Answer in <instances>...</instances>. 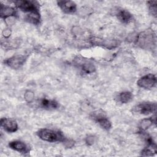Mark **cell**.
I'll return each instance as SVG.
<instances>
[{
	"instance_id": "2e32d148",
	"label": "cell",
	"mask_w": 157,
	"mask_h": 157,
	"mask_svg": "<svg viewBox=\"0 0 157 157\" xmlns=\"http://www.w3.org/2000/svg\"><path fill=\"white\" fill-rule=\"evenodd\" d=\"M82 70L87 73V74H90L91 72H93L95 70V67L94 66L93 64H91V63H85L82 65Z\"/></svg>"
},
{
	"instance_id": "9a60e30c",
	"label": "cell",
	"mask_w": 157,
	"mask_h": 157,
	"mask_svg": "<svg viewBox=\"0 0 157 157\" xmlns=\"http://www.w3.org/2000/svg\"><path fill=\"white\" fill-rule=\"evenodd\" d=\"M26 20L33 24L37 25L40 21V13L39 11H35L26 14Z\"/></svg>"
},
{
	"instance_id": "e0dca14e",
	"label": "cell",
	"mask_w": 157,
	"mask_h": 157,
	"mask_svg": "<svg viewBox=\"0 0 157 157\" xmlns=\"http://www.w3.org/2000/svg\"><path fill=\"white\" fill-rule=\"evenodd\" d=\"M153 123V120L152 118H148V119H144L143 120L140 124V128L144 131L148 129L150 126L152 125Z\"/></svg>"
},
{
	"instance_id": "5b68a950",
	"label": "cell",
	"mask_w": 157,
	"mask_h": 157,
	"mask_svg": "<svg viewBox=\"0 0 157 157\" xmlns=\"http://www.w3.org/2000/svg\"><path fill=\"white\" fill-rule=\"evenodd\" d=\"M156 83V77L152 74H148L140 77L137 82V85L144 89H151Z\"/></svg>"
},
{
	"instance_id": "277c9868",
	"label": "cell",
	"mask_w": 157,
	"mask_h": 157,
	"mask_svg": "<svg viewBox=\"0 0 157 157\" xmlns=\"http://www.w3.org/2000/svg\"><path fill=\"white\" fill-rule=\"evenodd\" d=\"M156 109V103L142 102L134 106L133 108V111L137 113L147 115L155 112Z\"/></svg>"
},
{
	"instance_id": "7a4b0ae2",
	"label": "cell",
	"mask_w": 157,
	"mask_h": 157,
	"mask_svg": "<svg viewBox=\"0 0 157 157\" xmlns=\"http://www.w3.org/2000/svg\"><path fill=\"white\" fill-rule=\"evenodd\" d=\"M14 4L21 11L27 13L35 11H39L38 3L34 1L20 0L14 1Z\"/></svg>"
},
{
	"instance_id": "9c48e42d",
	"label": "cell",
	"mask_w": 157,
	"mask_h": 157,
	"mask_svg": "<svg viewBox=\"0 0 157 157\" xmlns=\"http://www.w3.org/2000/svg\"><path fill=\"white\" fill-rule=\"evenodd\" d=\"M9 147L11 149L21 153H26L29 151L27 145L21 140H13L10 142Z\"/></svg>"
},
{
	"instance_id": "3957f363",
	"label": "cell",
	"mask_w": 157,
	"mask_h": 157,
	"mask_svg": "<svg viewBox=\"0 0 157 157\" xmlns=\"http://www.w3.org/2000/svg\"><path fill=\"white\" fill-rule=\"evenodd\" d=\"M91 118L95 121H96L102 128L107 130L110 129L112 126L111 122L105 116L103 111L99 110L93 112L91 114Z\"/></svg>"
},
{
	"instance_id": "5bb4252c",
	"label": "cell",
	"mask_w": 157,
	"mask_h": 157,
	"mask_svg": "<svg viewBox=\"0 0 157 157\" xmlns=\"http://www.w3.org/2000/svg\"><path fill=\"white\" fill-rule=\"evenodd\" d=\"M117 99L120 103L126 104L132 99V94L129 91H123L118 94Z\"/></svg>"
},
{
	"instance_id": "30bf717a",
	"label": "cell",
	"mask_w": 157,
	"mask_h": 157,
	"mask_svg": "<svg viewBox=\"0 0 157 157\" xmlns=\"http://www.w3.org/2000/svg\"><path fill=\"white\" fill-rule=\"evenodd\" d=\"M117 18L123 23L128 24L133 20L132 15L126 10L120 9L117 12Z\"/></svg>"
},
{
	"instance_id": "ffe728a7",
	"label": "cell",
	"mask_w": 157,
	"mask_h": 157,
	"mask_svg": "<svg viewBox=\"0 0 157 157\" xmlns=\"http://www.w3.org/2000/svg\"><path fill=\"white\" fill-rule=\"evenodd\" d=\"M2 34L5 37H7L10 35V30L9 29H6L3 31Z\"/></svg>"
},
{
	"instance_id": "ac0fdd59",
	"label": "cell",
	"mask_w": 157,
	"mask_h": 157,
	"mask_svg": "<svg viewBox=\"0 0 157 157\" xmlns=\"http://www.w3.org/2000/svg\"><path fill=\"white\" fill-rule=\"evenodd\" d=\"M148 6H149V10L151 12L152 15L156 17L157 2L156 1H148Z\"/></svg>"
},
{
	"instance_id": "52a82bcc",
	"label": "cell",
	"mask_w": 157,
	"mask_h": 157,
	"mask_svg": "<svg viewBox=\"0 0 157 157\" xmlns=\"http://www.w3.org/2000/svg\"><path fill=\"white\" fill-rule=\"evenodd\" d=\"M1 126L7 132H15L18 130V124L14 119L2 118L1 120Z\"/></svg>"
},
{
	"instance_id": "4fadbf2b",
	"label": "cell",
	"mask_w": 157,
	"mask_h": 157,
	"mask_svg": "<svg viewBox=\"0 0 157 157\" xmlns=\"http://www.w3.org/2000/svg\"><path fill=\"white\" fill-rule=\"evenodd\" d=\"M40 105L44 109L50 110L56 109L58 107V103L55 100L44 98L40 102Z\"/></svg>"
},
{
	"instance_id": "d6986e66",
	"label": "cell",
	"mask_w": 157,
	"mask_h": 157,
	"mask_svg": "<svg viewBox=\"0 0 157 157\" xmlns=\"http://www.w3.org/2000/svg\"><path fill=\"white\" fill-rule=\"evenodd\" d=\"M33 97H34V95H33V93H31V91H28L26 93L25 95V99L28 101H31L33 100Z\"/></svg>"
},
{
	"instance_id": "7c38bea8",
	"label": "cell",
	"mask_w": 157,
	"mask_h": 157,
	"mask_svg": "<svg viewBox=\"0 0 157 157\" xmlns=\"http://www.w3.org/2000/svg\"><path fill=\"white\" fill-rule=\"evenodd\" d=\"M153 35L151 34H148V33H143L142 34H140L137 39V43L139 45H141L142 47L147 46L150 45L153 42Z\"/></svg>"
},
{
	"instance_id": "8fae6325",
	"label": "cell",
	"mask_w": 157,
	"mask_h": 157,
	"mask_svg": "<svg viewBox=\"0 0 157 157\" xmlns=\"http://www.w3.org/2000/svg\"><path fill=\"white\" fill-rule=\"evenodd\" d=\"M16 11L15 9L12 7L5 6L4 4L1 5L0 8V15L2 18L6 19L9 17L15 16Z\"/></svg>"
},
{
	"instance_id": "ba28073f",
	"label": "cell",
	"mask_w": 157,
	"mask_h": 157,
	"mask_svg": "<svg viewBox=\"0 0 157 157\" xmlns=\"http://www.w3.org/2000/svg\"><path fill=\"white\" fill-rule=\"evenodd\" d=\"M57 3L61 10L66 13H73L77 10V5L74 1H59Z\"/></svg>"
},
{
	"instance_id": "6da1fadb",
	"label": "cell",
	"mask_w": 157,
	"mask_h": 157,
	"mask_svg": "<svg viewBox=\"0 0 157 157\" xmlns=\"http://www.w3.org/2000/svg\"><path fill=\"white\" fill-rule=\"evenodd\" d=\"M37 135L40 139L49 142H63L65 138L61 132L47 128L40 129L37 132Z\"/></svg>"
},
{
	"instance_id": "44dd1931",
	"label": "cell",
	"mask_w": 157,
	"mask_h": 157,
	"mask_svg": "<svg viewBox=\"0 0 157 157\" xmlns=\"http://www.w3.org/2000/svg\"><path fill=\"white\" fill-rule=\"evenodd\" d=\"M94 142V138L93 137H87V140H86V142L88 143V144H93Z\"/></svg>"
},
{
	"instance_id": "8992f818",
	"label": "cell",
	"mask_w": 157,
	"mask_h": 157,
	"mask_svg": "<svg viewBox=\"0 0 157 157\" xmlns=\"http://www.w3.org/2000/svg\"><path fill=\"white\" fill-rule=\"evenodd\" d=\"M26 57L22 55H14L4 61L5 64L9 67L17 69H19L25 62Z\"/></svg>"
}]
</instances>
